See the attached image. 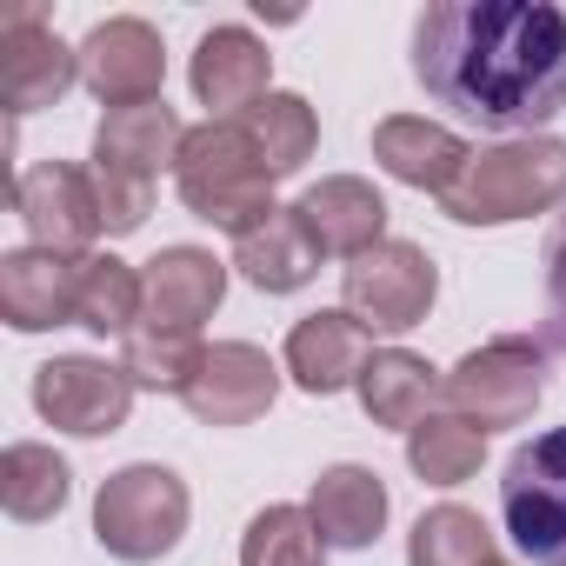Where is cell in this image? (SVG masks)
Segmentation results:
<instances>
[{"mask_svg":"<svg viewBox=\"0 0 566 566\" xmlns=\"http://www.w3.org/2000/svg\"><path fill=\"white\" fill-rule=\"evenodd\" d=\"M134 380L120 360H94V354H67V360H48L34 374V407L48 427L74 433V440H101V433H120L127 413H134Z\"/></svg>","mask_w":566,"mask_h":566,"instance_id":"9","label":"cell"},{"mask_svg":"<svg viewBox=\"0 0 566 566\" xmlns=\"http://www.w3.org/2000/svg\"><path fill=\"white\" fill-rule=\"evenodd\" d=\"M140 321H147V280L114 253H87V266H81V321L74 327H87L101 340H127Z\"/></svg>","mask_w":566,"mask_h":566,"instance_id":"24","label":"cell"},{"mask_svg":"<svg viewBox=\"0 0 566 566\" xmlns=\"http://www.w3.org/2000/svg\"><path fill=\"white\" fill-rule=\"evenodd\" d=\"M566 347V233L546 240V354Z\"/></svg>","mask_w":566,"mask_h":566,"instance_id":"31","label":"cell"},{"mask_svg":"<svg viewBox=\"0 0 566 566\" xmlns=\"http://www.w3.org/2000/svg\"><path fill=\"white\" fill-rule=\"evenodd\" d=\"M433 400H447V374L407 347H387L374 354V367L360 374V407L374 427H394V433H413L420 420H433Z\"/></svg>","mask_w":566,"mask_h":566,"instance_id":"22","label":"cell"},{"mask_svg":"<svg viewBox=\"0 0 566 566\" xmlns=\"http://www.w3.org/2000/svg\"><path fill=\"white\" fill-rule=\"evenodd\" d=\"M67 493H74V473H67V460H61L54 447L14 440L8 453H0V500H8V513H14L21 526L54 520V513L67 506Z\"/></svg>","mask_w":566,"mask_h":566,"instance_id":"23","label":"cell"},{"mask_svg":"<svg viewBox=\"0 0 566 566\" xmlns=\"http://www.w3.org/2000/svg\"><path fill=\"white\" fill-rule=\"evenodd\" d=\"M413 81L480 134H539L566 107V8L433 0L413 21Z\"/></svg>","mask_w":566,"mask_h":566,"instance_id":"1","label":"cell"},{"mask_svg":"<svg viewBox=\"0 0 566 566\" xmlns=\"http://www.w3.org/2000/svg\"><path fill=\"white\" fill-rule=\"evenodd\" d=\"M327 539L307 506H266L240 533V566H321Z\"/></svg>","mask_w":566,"mask_h":566,"instance_id":"29","label":"cell"},{"mask_svg":"<svg viewBox=\"0 0 566 566\" xmlns=\"http://www.w3.org/2000/svg\"><path fill=\"white\" fill-rule=\"evenodd\" d=\"M559 200H566V140L526 134V140L480 147L467 174L440 193V213L460 227H506V220L553 213Z\"/></svg>","mask_w":566,"mask_h":566,"instance_id":"3","label":"cell"},{"mask_svg":"<svg viewBox=\"0 0 566 566\" xmlns=\"http://www.w3.org/2000/svg\"><path fill=\"white\" fill-rule=\"evenodd\" d=\"M187 480L160 460H134L120 473L101 480V500H94V539L127 559V566H147V559H167L187 533Z\"/></svg>","mask_w":566,"mask_h":566,"instance_id":"4","label":"cell"},{"mask_svg":"<svg viewBox=\"0 0 566 566\" xmlns=\"http://www.w3.org/2000/svg\"><path fill=\"white\" fill-rule=\"evenodd\" d=\"M200 354H207L200 334H187V327H154V321H140V327L120 340V367H127V380H134L140 394H187Z\"/></svg>","mask_w":566,"mask_h":566,"instance_id":"25","label":"cell"},{"mask_svg":"<svg viewBox=\"0 0 566 566\" xmlns=\"http://www.w3.org/2000/svg\"><path fill=\"white\" fill-rule=\"evenodd\" d=\"M14 213L28 220L34 247L74 253V260H87V247L107 233L94 167H74V160H41V167L14 174Z\"/></svg>","mask_w":566,"mask_h":566,"instance_id":"10","label":"cell"},{"mask_svg":"<svg viewBox=\"0 0 566 566\" xmlns=\"http://www.w3.org/2000/svg\"><path fill=\"white\" fill-rule=\"evenodd\" d=\"M321 247H314V233H307V220L294 213V207H273L253 233H240L233 240V266L253 280L260 294H301L307 280L321 273Z\"/></svg>","mask_w":566,"mask_h":566,"instance_id":"21","label":"cell"},{"mask_svg":"<svg viewBox=\"0 0 566 566\" xmlns=\"http://www.w3.org/2000/svg\"><path fill=\"white\" fill-rule=\"evenodd\" d=\"M374 160H380L400 187H420V193L440 200V193L467 174L473 147H467L453 127L427 120V114H387V120L374 127Z\"/></svg>","mask_w":566,"mask_h":566,"instance_id":"17","label":"cell"},{"mask_svg":"<svg viewBox=\"0 0 566 566\" xmlns=\"http://www.w3.org/2000/svg\"><path fill=\"white\" fill-rule=\"evenodd\" d=\"M140 280H147V321L154 327L200 334V321H213V307L227 301V266L207 247H160Z\"/></svg>","mask_w":566,"mask_h":566,"instance_id":"19","label":"cell"},{"mask_svg":"<svg viewBox=\"0 0 566 566\" xmlns=\"http://www.w3.org/2000/svg\"><path fill=\"white\" fill-rule=\"evenodd\" d=\"M539 394H546V340H526V334L486 340L447 374V413L473 420L480 433L526 427Z\"/></svg>","mask_w":566,"mask_h":566,"instance_id":"5","label":"cell"},{"mask_svg":"<svg viewBox=\"0 0 566 566\" xmlns=\"http://www.w3.org/2000/svg\"><path fill=\"white\" fill-rule=\"evenodd\" d=\"M407 566H506V559H500L486 520L473 506H453L447 500V506L420 513V526L407 539Z\"/></svg>","mask_w":566,"mask_h":566,"instance_id":"26","label":"cell"},{"mask_svg":"<svg viewBox=\"0 0 566 566\" xmlns=\"http://www.w3.org/2000/svg\"><path fill=\"white\" fill-rule=\"evenodd\" d=\"M160 81H167V48H160V34L147 21L114 14L81 41V87H94L101 107L160 101Z\"/></svg>","mask_w":566,"mask_h":566,"instance_id":"11","label":"cell"},{"mask_svg":"<svg viewBox=\"0 0 566 566\" xmlns=\"http://www.w3.org/2000/svg\"><path fill=\"white\" fill-rule=\"evenodd\" d=\"M81 266L87 260L54 247H14L0 260V321L14 334H48L81 321Z\"/></svg>","mask_w":566,"mask_h":566,"instance_id":"13","label":"cell"},{"mask_svg":"<svg viewBox=\"0 0 566 566\" xmlns=\"http://www.w3.org/2000/svg\"><path fill=\"white\" fill-rule=\"evenodd\" d=\"M307 513H314L327 553H360V546H374L380 526H387V486H380L374 467L340 460V467H327V473L314 480Z\"/></svg>","mask_w":566,"mask_h":566,"instance_id":"20","label":"cell"},{"mask_svg":"<svg viewBox=\"0 0 566 566\" xmlns=\"http://www.w3.org/2000/svg\"><path fill=\"white\" fill-rule=\"evenodd\" d=\"M294 213L307 220V233H314V247L334 260H360L367 247H380L387 240V200H380V187L374 180H360V174H327L321 187H307L301 200H294Z\"/></svg>","mask_w":566,"mask_h":566,"instance_id":"15","label":"cell"},{"mask_svg":"<svg viewBox=\"0 0 566 566\" xmlns=\"http://www.w3.org/2000/svg\"><path fill=\"white\" fill-rule=\"evenodd\" d=\"M81 81V48H67L41 0H8L0 8V101L8 114L61 107Z\"/></svg>","mask_w":566,"mask_h":566,"instance_id":"7","label":"cell"},{"mask_svg":"<svg viewBox=\"0 0 566 566\" xmlns=\"http://www.w3.org/2000/svg\"><path fill=\"white\" fill-rule=\"evenodd\" d=\"M187 147V127L167 101H140V107H107L101 127H94V167L107 174H127V180H147L160 167H174Z\"/></svg>","mask_w":566,"mask_h":566,"instance_id":"18","label":"cell"},{"mask_svg":"<svg viewBox=\"0 0 566 566\" xmlns=\"http://www.w3.org/2000/svg\"><path fill=\"white\" fill-rule=\"evenodd\" d=\"M340 294H347V314L367 321L374 334H407L427 321V307L440 294V266L413 240H380L360 260H347Z\"/></svg>","mask_w":566,"mask_h":566,"instance_id":"8","label":"cell"},{"mask_svg":"<svg viewBox=\"0 0 566 566\" xmlns=\"http://www.w3.org/2000/svg\"><path fill=\"white\" fill-rule=\"evenodd\" d=\"M280 360H287L301 394H347L374 367V327L354 321L347 307H321V314L294 321L287 354H280Z\"/></svg>","mask_w":566,"mask_h":566,"instance_id":"14","label":"cell"},{"mask_svg":"<svg viewBox=\"0 0 566 566\" xmlns=\"http://www.w3.org/2000/svg\"><path fill=\"white\" fill-rule=\"evenodd\" d=\"M273 394H280V367L260 347L213 340L200 354V367H193V380H187L180 400H187V413L200 427H247V420H260L273 407Z\"/></svg>","mask_w":566,"mask_h":566,"instance_id":"12","label":"cell"},{"mask_svg":"<svg viewBox=\"0 0 566 566\" xmlns=\"http://www.w3.org/2000/svg\"><path fill=\"white\" fill-rule=\"evenodd\" d=\"M94 193H101V220H107V233H140L147 213H154V187H147V180H127V174L94 167Z\"/></svg>","mask_w":566,"mask_h":566,"instance_id":"30","label":"cell"},{"mask_svg":"<svg viewBox=\"0 0 566 566\" xmlns=\"http://www.w3.org/2000/svg\"><path fill=\"white\" fill-rule=\"evenodd\" d=\"M480 460H486V433L460 413H433L407 433V467L427 486H460V480L480 473Z\"/></svg>","mask_w":566,"mask_h":566,"instance_id":"27","label":"cell"},{"mask_svg":"<svg viewBox=\"0 0 566 566\" xmlns=\"http://www.w3.org/2000/svg\"><path fill=\"white\" fill-rule=\"evenodd\" d=\"M500 520L533 566H566V427L533 433L500 473Z\"/></svg>","mask_w":566,"mask_h":566,"instance_id":"6","label":"cell"},{"mask_svg":"<svg viewBox=\"0 0 566 566\" xmlns=\"http://www.w3.org/2000/svg\"><path fill=\"white\" fill-rule=\"evenodd\" d=\"M187 81H193L200 107H213V114H253L273 94L266 87L273 81V54L247 28H213V34H200Z\"/></svg>","mask_w":566,"mask_h":566,"instance_id":"16","label":"cell"},{"mask_svg":"<svg viewBox=\"0 0 566 566\" xmlns=\"http://www.w3.org/2000/svg\"><path fill=\"white\" fill-rule=\"evenodd\" d=\"M240 120H247V134L260 140L273 180L301 174V167L314 160V147H321V120H314V107H307L301 94H266V101H260L253 114H240Z\"/></svg>","mask_w":566,"mask_h":566,"instance_id":"28","label":"cell"},{"mask_svg":"<svg viewBox=\"0 0 566 566\" xmlns=\"http://www.w3.org/2000/svg\"><path fill=\"white\" fill-rule=\"evenodd\" d=\"M174 187H180V200H187L193 220L227 227L233 240L253 233L273 213V167H266L260 140L247 134V120L187 127V147L174 160Z\"/></svg>","mask_w":566,"mask_h":566,"instance_id":"2","label":"cell"}]
</instances>
